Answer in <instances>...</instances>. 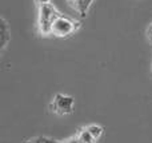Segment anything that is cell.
<instances>
[{"label": "cell", "mask_w": 152, "mask_h": 143, "mask_svg": "<svg viewBox=\"0 0 152 143\" xmlns=\"http://www.w3.org/2000/svg\"><path fill=\"white\" fill-rule=\"evenodd\" d=\"M145 35H147V39L152 43V23L147 27V29H145Z\"/></svg>", "instance_id": "obj_9"}, {"label": "cell", "mask_w": 152, "mask_h": 143, "mask_svg": "<svg viewBox=\"0 0 152 143\" xmlns=\"http://www.w3.org/2000/svg\"><path fill=\"white\" fill-rule=\"evenodd\" d=\"M63 143H80V142L77 141V138H76V136H74V138L68 139V141H66V142H63Z\"/></svg>", "instance_id": "obj_11"}, {"label": "cell", "mask_w": 152, "mask_h": 143, "mask_svg": "<svg viewBox=\"0 0 152 143\" xmlns=\"http://www.w3.org/2000/svg\"><path fill=\"white\" fill-rule=\"evenodd\" d=\"M35 4L36 5H43V4H48V3H51V0H34Z\"/></svg>", "instance_id": "obj_10"}, {"label": "cell", "mask_w": 152, "mask_h": 143, "mask_svg": "<svg viewBox=\"0 0 152 143\" xmlns=\"http://www.w3.org/2000/svg\"><path fill=\"white\" fill-rule=\"evenodd\" d=\"M68 7L79 16V18H86L91 8L92 3L95 0H66Z\"/></svg>", "instance_id": "obj_4"}, {"label": "cell", "mask_w": 152, "mask_h": 143, "mask_svg": "<svg viewBox=\"0 0 152 143\" xmlns=\"http://www.w3.org/2000/svg\"><path fill=\"white\" fill-rule=\"evenodd\" d=\"M86 127H87V130H88L89 133H91L92 135L97 139V141L102 138L103 133H104V128H103L102 126H99V125H88V126H86Z\"/></svg>", "instance_id": "obj_8"}, {"label": "cell", "mask_w": 152, "mask_h": 143, "mask_svg": "<svg viewBox=\"0 0 152 143\" xmlns=\"http://www.w3.org/2000/svg\"><path fill=\"white\" fill-rule=\"evenodd\" d=\"M75 136L77 138V141L80 143H96L97 142V139L95 138V136L92 135L88 130H87V127L80 128V130H79V133L76 134Z\"/></svg>", "instance_id": "obj_6"}, {"label": "cell", "mask_w": 152, "mask_h": 143, "mask_svg": "<svg viewBox=\"0 0 152 143\" xmlns=\"http://www.w3.org/2000/svg\"><path fill=\"white\" fill-rule=\"evenodd\" d=\"M81 28V21L79 19H75L72 16H68L66 13H60L55 19L51 28V35L55 37H69L71 35L76 34Z\"/></svg>", "instance_id": "obj_2"}, {"label": "cell", "mask_w": 152, "mask_h": 143, "mask_svg": "<svg viewBox=\"0 0 152 143\" xmlns=\"http://www.w3.org/2000/svg\"><path fill=\"white\" fill-rule=\"evenodd\" d=\"M11 42V28L5 18L0 19V52H4L8 43Z\"/></svg>", "instance_id": "obj_5"}, {"label": "cell", "mask_w": 152, "mask_h": 143, "mask_svg": "<svg viewBox=\"0 0 152 143\" xmlns=\"http://www.w3.org/2000/svg\"><path fill=\"white\" fill-rule=\"evenodd\" d=\"M24 143H63L59 142L53 138H50V136H43V135H37V136H32L28 141H26Z\"/></svg>", "instance_id": "obj_7"}, {"label": "cell", "mask_w": 152, "mask_h": 143, "mask_svg": "<svg viewBox=\"0 0 152 143\" xmlns=\"http://www.w3.org/2000/svg\"><path fill=\"white\" fill-rule=\"evenodd\" d=\"M60 13L61 12L52 3L37 5L36 27H37V32L40 34V36H50L53 21H55V19L58 18Z\"/></svg>", "instance_id": "obj_1"}, {"label": "cell", "mask_w": 152, "mask_h": 143, "mask_svg": "<svg viewBox=\"0 0 152 143\" xmlns=\"http://www.w3.org/2000/svg\"><path fill=\"white\" fill-rule=\"evenodd\" d=\"M75 110V98L67 94H55L50 103V111L59 117L71 115Z\"/></svg>", "instance_id": "obj_3"}]
</instances>
